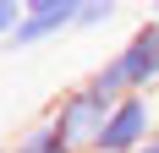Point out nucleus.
Wrapping results in <instances>:
<instances>
[{"label": "nucleus", "mask_w": 159, "mask_h": 153, "mask_svg": "<svg viewBox=\"0 0 159 153\" xmlns=\"http://www.w3.org/2000/svg\"><path fill=\"white\" fill-rule=\"evenodd\" d=\"M82 6H88V0H22V11H28V16H66L71 28H77Z\"/></svg>", "instance_id": "5"}, {"label": "nucleus", "mask_w": 159, "mask_h": 153, "mask_svg": "<svg viewBox=\"0 0 159 153\" xmlns=\"http://www.w3.org/2000/svg\"><path fill=\"white\" fill-rule=\"evenodd\" d=\"M137 153H159V137H148V142H143V148H137Z\"/></svg>", "instance_id": "8"}, {"label": "nucleus", "mask_w": 159, "mask_h": 153, "mask_svg": "<svg viewBox=\"0 0 159 153\" xmlns=\"http://www.w3.org/2000/svg\"><path fill=\"white\" fill-rule=\"evenodd\" d=\"M148 16H159V0H148Z\"/></svg>", "instance_id": "9"}, {"label": "nucleus", "mask_w": 159, "mask_h": 153, "mask_svg": "<svg viewBox=\"0 0 159 153\" xmlns=\"http://www.w3.org/2000/svg\"><path fill=\"white\" fill-rule=\"evenodd\" d=\"M115 11H121V0H88L82 16H77V33H93V28H104V22H115Z\"/></svg>", "instance_id": "6"}, {"label": "nucleus", "mask_w": 159, "mask_h": 153, "mask_svg": "<svg viewBox=\"0 0 159 153\" xmlns=\"http://www.w3.org/2000/svg\"><path fill=\"white\" fill-rule=\"evenodd\" d=\"M22 16H28V11H22V0H0V49H6V38L16 33Z\"/></svg>", "instance_id": "7"}, {"label": "nucleus", "mask_w": 159, "mask_h": 153, "mask_svg": "<svg viewBox=\"0 0 159 153\" xmlns=\"http://www.w3.org/2000/svg\"><path fill=\"white\" fill-rule=\"evenodd\" d=\"M148 137H159L154 93H126V98L110 109V120H104V131L93 137V148H88V153H137Z\"/></svg>", "instance_id": "2"}, {"label": "nucleus", "mask_w": 159, "mask_h": 153, "mask_svg": "<svg viewBox=\"0 0 159 153\" xmlns=\"http://www.w3.org/2000/svg\"><path fill=\"white\" fill-rule=\"evenodd\" d=\"M6 153H77V148H71V142H66L61 131H55V126L39 115L33 126H22V131H16V142H11Z\"/></svg>", "instance_id": "4"}, {"label": "nucleus", "mask_w": 159, "mask_h": 153, "mask_svg": "<svg viewBox=\"0 0 159 153\" xmlns=\"http://www.w3.org/2000/svg\"><path fill=\"white\" fill-rule=\"evenodd\" d=\"M115 104H121V98H110L93 76H82V82H71L66 93H55V104L44 109V120L55 126L77 153H88V148H93V137L104 131V120H110Z\"/></svg>", "instance_id": "1"}, {"label": "nucleus", "mask_w": 159, "mask_h": 153, "mask_svg": "<svg viewBox=\"0 0 159 153\" xmlns=\"http://www.w3.org/2000/svg\"><path fill=\"white\" fill-rule=\"evenodd\" d=\"M110 60L121 66L132 93H159V16H143Z\"/></svg>", "instance_id": "3"}]
</instances>
